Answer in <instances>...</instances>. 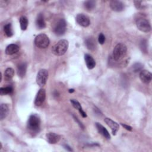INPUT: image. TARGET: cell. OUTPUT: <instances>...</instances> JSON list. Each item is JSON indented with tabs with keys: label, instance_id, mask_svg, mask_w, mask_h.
Listing matches in <instances>:
<instances>
[{
	"label": "cell",
	"instance_id": "1",
	"mask_svg": "<svg viewBox=\"0 0 152 152\" xmlns=\"http://www.w3.org/2000/svg\"><path fill=\"white\" fill-rule=\"evenodd\" d=\"M68 42L65 39L60 40L52 48V53L56 56H61L65 53L68 48Z\"/></svg>",
	"mask_w": 152,
	"mask_h": 152
},
{
	"label": "cell",
	"instance_id": "2",
	"mask_svg": "<svg viewBox=\"0 0 152 152\" xmlns=\"http://www.w3.org/2000/svg\"><path fill=\"white\" fill-rule=\"evenodd\" d=\"M127 48L123 43H118L113 50V58L115 61H118L122 59L126 55Z\"/></svg>",
	"mask_w": 152,
	"mask_h": 152
},
{
	"label": "cell",
	"instance_id": "3",
	"mask_svg": "<svg viewBox=\"0 0 152 152\" xmlns=\"http://www.w3.org/2000/svg\"><path fill=\"white\" fill-rule=\"evenodd\" d=\"M40 119L36 114L31 115L28 119L27 128L32 132H37L40 129Z\"/></svg>",
	"mask_w": 152,
	"mask_h": 152
},
{
	"label": "cell",
	"instance_id": "4",
	"mask_svg": "<svg viewBox=\"0 0 152 152\" xmlns=\"http://www.w3.org/2000/svg\"><path fill=\"white\" fill-rule=\"evenodd\" d=\"M50 43L49 37L45 34H40L37 35L34 39L35 45L40 49H45L48 48Z\"/></svg>",
	"mask_w": 152,
	"mask_h": 152
},
{
	"label": "cell",
	"instance_id": "5",
	"mask_svg": "<svg viewBox=\"0 0 152 152\" xmlns=\"http://www.w3.org/2000/svg\"><path fill=\"white\" fill-rule=\"evenodd\" d=\"M136 25L138 30L140 31L148 33L151 30V26L149 21L144 18H138L136 20Z\"/></svg>",
	"mask_w": 152,
	"mask_h": 152
},
{
	"label": "cell",
	"instance_id": "6",
	"mask_svg": "<svg viewBox=\"0 0 152 152\" xmlns=\"http://www.w3.org/2000/svg\"><path fill=\"white\" fill-rule=\"evenodd\" d=\"M48 78V71L45 69H42L39 70L36 77V83L40 86H44Z\"/></svg>",
	"mask_w": 152,
	"mask_h": 152
},
{
	"label": "cell",
	"instance_id": "7",
	"mask_svg": "<svg viewBox=\"0 0 152 152\" xmlns=\"http://www.w3.org/2000/svg\"><path fill=\"white\" fill-rule=\"evenodd\" d=\"M66 29V21L64 18H61L56 24L53 29V31L56 35L62 36L65 33Z\"/></svg>",
	"mask_w": 152,
	"mask_h": 152
},
{
	"label": "cell",
	"instance_id": "8",
	"mask_svg": "<svg viewBox=\"0 0 152 152\" xmlns=\"http://www.w3.org/2000/svg\"><path fill=\"white\" fill-rule=\"evenodd\" d=\"M75 19L77 23L80 26L84 27H88L90 24V21L89 18L87 15L83 14H78L77 15Z\"/></svg>",
	"mask_w": 152,
	"mask_h": 152
},
{
	"label": "cell",
	"instance_id": "9",
	"mask_svg": "<svg viewBox=\"0 0 152 152\" xmlns=\"http://www.w3.org/2000/svg\"><path fill=\"white\" fill-rule=\"evenodd\" d=\"M46 98V91L43 88H40L37 92L34 100V104L36 106H41L45 102Z\"/></svg>",
	"mask_w": 152,
	"mask_h": 152
},
{
	"label": "cell",
	"instance_id": "10",
	"mask_svg": "<svg viewBox=\"0 0 152 152\" xmlns=\"http://www.w3.org/2000/svg\"><path fill=\"white\" fill-rule=\"evenodd\" d=\"M110 7L114 11L120 12L124 10L125 5L124 4L120 1L112 0L110 2Z\"/></svg>",
	"mask_w": 152,
	"mask_h": 152
},
{
	"label": "cell",
	"instance_id": "11",
	"mask_svg": "<svg viewBox=\"0 0 152 152\" xmlns=\"http://www.w3.org/2000/svg\"><path fill=\"white\" fill-rule=\"evenodd\" d=\"M105 123L110 128L111 130H112V134L113 135H115L118 132V131L119 129V124L115 122L114 121L112 120L110 118H106L104 119Z\"/></svg>",
	"mask_w": 152,
	"mask_h": 152
},
{
	"label": "cell",
	"instance_id": "12",
	"mask_svg": "<svg viewBox=\"0 0 152 152\" xmlns=\"http://www.w3.org/2000/svg\"><path fill=\"white\" fill-rule=\"evenodd\" d=\"M140 78L144 83L148 84L151 81L152 74L147 70H141L140 73Z\"/></svg>",
	"mask_w": 152,
	"mask_h": 152
},
{
	"label": "cell",
	"instance_id": "13",
	"mask_svg": "<svg viewBox=\"0 0 152 152\" xmlns=\"http://www.w3.org/2000/svg\"><path fill=\"white\" fill-rule=\"evenodd\" d=\"M85 45L87 48L90 50H94L96 48V41L93 37H87L85 40Z\"/></svg>",
	"mask_w": 152,
	"mask_h": 152
},
{
	"label": "cell",
	"instance_id": "14",
	"mask_svg": "<svg viewBox=\"0 0 152 152\" xmlns=\"http://www.w3.org/2000/svg\"><path fill=\"white\" fill-rule=\"evenodd\" d=\"M46 138L49 143L56 144L59 141L61 137L57 134L53 132H49L46 134Z\"/></svg>",
	"mask_w": 152,
	"mask_h": 152
},
{
	"label": "cell",
	"instance_id": "15",
	"mask_svg": "<svg viewBox=\"0 0 152 152\" xmlns=\"http://www.w3.org/2000/svg\"><path fill=\"white\" fill-rule=\"evenodd\" d=\"M84 60L87 65V67L89 69H93L96 66V61L94 58L89 54H86L84 55Z\"/></svg>",
	"mask_w": 152,
	"mask_h": 152
},
{
	"label": "cell",
	"instance_id": "16",
	"mask_svg": "<svg viewBox=\"0 0 152 152\" xmlns=\"http://www.w3.org/2000/svg\"><path fill=\"white\" fill-rule=\"evenodd\" d=\"M96 128H97L98 132L101 135H102L106 139H110V135L109 132L102 125H101L100 124H99L98 122H96Z\"/></svg>",
	"mask_w": 152,
	"mask_h": 152
},
{
	"label": "cell",
	"instance_id": "17",
	"mask_svg": "<svg viewBox=\"0 0 152 152\" xmlns=\"http://www.w3.org/2000/svg\"><path fill=\"white\" fill-rule=\"evenodd\" d=\"M20 49L19 46L15 44H10L5 49V53L8 55H11L16 53Z\"/></svg>",
	"mask_w": 152,
	"mask_h": 152
},
{
	"label": "cell",
	"instance_id": "18",
	"mask_svg": "<svg viewBox=\"0 0 152 152\" xmlns=\"http://www.w3.org/2000/svg\"><path fill=\"white\" fill-rule=\"evenodd\" d=\"M26 70H27V64L26 62H23L17 66V74L18 75L23 78L24 77L26 73Z\"/></svg>",
	"mask_w": 152,
	"mask_h": 152
},
{
	"label": "cell",
	"instance_id": "19",
	"mask_svg": "<svg viewBox=\"0 0 152 152\" xmlns=\"http://www.w3.org/2000/svg\"><path fill=\"white\" fill-rule=\"evenodd\" d=\"M9 112V106L7 104H1L0 107V119H4L7 117Z\"/></svg>",
	"mask_w": 152,
	"mask_h": 152
},
{
	"label": "cell",
	"instance_id": "20",
	"mask_svg": "<svg viewBox=\"0 0 152 152\" xmlns=\"http://www.w3.org/2000/svg\"><path fill=\"white\" fill-rule=\"evenodd\" d=\"M36 25L37 27L39 29L44 28L46 27V23L43 15L42 14H39L36 20Z\"/></svg>",
	"mask_w": 152,
	"mask_h": 152
},
{
	"label": "cell",
	"instance_id": "21",
	"mask_svg": "<svg viewBox=\"0 0 152 152\" xmlns=\"http://www.w3.org/2000/svg\"><path fill=\"white\" fill-rule=\"evenodd\" d=\"M14 75V70L12 68H8L4 72V78L6 80H10Z\"/></svg>",
	"mask_w": 152,
	"mask_h": 152
},
{
	"label": "cell",
	"instance_id": "22",
	"mask_svg": "<svg viewBox=\"0 0 152 152\" xmlns=\"http://www.w3.org/2000/svg\"><path fill=\"white\" fill-rule=\"evenodd\" d=\"M20 27L21 29L22 30H26L28 26V19L25 16H22L20 18Z\"/></svg>",
	"mask_w": 152,
	"mask_h": 152
},
{
	"label": "cell",
	"instance_id": "23",
	"mask_svg": "<svg viewBox=\"0 0 152 152\" xmlns=\"http://www.w3.org/2000/svg\"><path fill=\"white\" fill-rule=\"evenodd\" d=\"M4 31L5 34L8 37H11L13 35L12 26L11 23H8L4 27Z\"/></svg>",
	"mask_w": 152,
	"mask_h": 152
},
{
	"label": "cell",
	"instance_id": "24",
	"mask_svg": "<svg viewBox=\"0 0 152 152\" xmlns=\"http://www.w3.org/2000/svg\"><path fill=\"white\" fill-rule=\"evenodd\" d=\"M84 7L88 11L92 10L96 5V2L94 1H86L84 3Z\"/></svg>",
	"mask_w": 152,
	"mask_h": 152
},
{
	"label": "cell",
	"instance_id": "25",
	"mask_svg": "<svg viewBox=\"0 0 152 152\" xmlns=\"http://www.w3.org/2000/svg\"><path fill=\"white\" fill-rule=\"evenodd\" d=\"M13 89L11 86H7L5 87H1L0 88V94L3 96L5 94H9L12 93Z\"/></svg>",
	"mask_w": 152,
	"mask_h": 152
},
{
	"label": "cell",
	"instance_id": "26",
	"mask_svg": "<svg viewBox=\"0 0 152 152\" xmlns=\"http://www.w3.org/2000/svg\"><path fill=\"white\" fill-rule=\"evenodd\" d=\"M70 102L71 103H72V105L73 106V107L75 109H77L79 112L80 110H81L83 109H82V107L80 104V103L77 100H75V99H71L70 100Z\"/></svg>",
	"mask_w": 152,
	"mask_h": 152
},
{
	"label": "cell",
	"instance_id": "27",
	"mask_svg": "<svg viewBox=\"0 0 152 152\" xmlns=\"http://www.w3.org/2000/svg\"><path fill=\"white\" fill-rule=\"evenodd\" d=\"M132 70L134 72H138L141 71L143 68V65L141 63H135L132 65Z\"/></svg>",
	"mask_w": 152,
	"mask_h": 152
},
{
	"label": "cell",
	"instance_id": "28",
	"mask_svg": "<svg viewBox=\"0 0 152 152\" xmlns=\"http://www.w3.org/2000/svg\"><path fill=\"white\" fill-rule=\"evenodd\" d=\"M98 42L100 44L103 45L105 42V36L103 33H100L98 37Z\"/></svg>",
	"mask_w": 152,
	"mask_h": 152
},
{
	"label": "cell",
	"instance_id": "29",
	"mask_svg": "<svg viewBox=\"0 0 152 152\" xmlns=\"http://www.w3.org/2000/svg\"><path fill=\"white\" fill-rule=\"evenodd\" d=\"M146 41L145 40H142L141 42V48L142 49V50L143 52H147V45H146Z\"/></svg>",
	"mask_w": 152,
	"mask_h": 152
},
{
	"label": "cell",
	"instance_id": "30",
	"mask_svg": "<svg viewBox=\"0 0 152 152\" xmlns=\"http://www.w3.org/2000/svg\"><path fill=\"white\" fill-rule=\"evenodd\" d=\"M74 116V118L75 121L78 123V124L79 125V126H80L82 129H84V126L83 125V124L80 122V121L78 119V118H77L76 116Z\"/></svg>",
	"mask_w": 152,
	"mask_h": 152
},
{
	"label": "cell",
	"instance_id": "31",
	"mask_svg": "<svg viewBox=\"0 0 152 152\" xmlns=\"http://www.w3.org/2000/svg\"><path fill=\"white\" fill-rule=\"evenodd\" d=\"M121 125L125 128V129H126V130H128V131H132V127L131 126H129V125H126V124H122L121 123Z\"/></svg>",
	"mask_w": 152,
	"mask_h": 152
},
{
	"label": "cell",
	"instance_id": "32",
	"mask_svg": "<svg viewBox=\"0 0 152 152\" xmlns=\"http://www.w3.org/2000/svg\"><path fill=\"white\" fill-rule=\"evenodd\" d=\"M64 147H65V148L66 150H67L68 151H72V150L70 148V147H69V146L67 145H64Z\"/></svg>",
	"mask_w": 152,
	"mask_h": 152
},
{
	"label": "cell",
	"instance_id": "33",
	"mask_svg": "<svg viewBox=\"0 0 152 152\" xmlns=\"http://www.w3.org/2000/svg\"><path fill=\"white\" fill-rule=\"evenodd\" d=\"M74 91V89H69V93H73Z\"/></svg>",
	"mask_w": 152,
	"mask_h": 152
}]
</instances>
